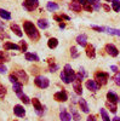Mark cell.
<instances>
[{
  "mask_svg": "<svg viewBox=\"0 0 120 121\" xmlns=\"http://www.w3.org/2000/svg\"><path fill=\"white\" fill-rule=\"evenodd\" d=\"M23 29H24L26 34L28 35V38L31 39V40H33V41H38V40L40 39V33L38 32L36 27L32 22L26 21L23 23Z\"/></svg>",
  "mask_w": 120,
  "mask_h": 121,
  "instance_id": "cell-1",
  "label": "cell"
},
{
  "mask_svg": "<svg viewBox=\"0 0 120 121\" xmlns=\"http://www.w3.org/2000/svg\"><path fill=\"white\" fill-rule=\"evenodd\" d=\"M95 81L99 85V86H103L108 82L109 80V74L108 73H104V72H96L95 73Z\"/></svg>",
  "mask_w": 120,
  "mask_h": 121,
  "instance_id": "cell-2",
  "label": "cell"
},
{
  "mask_svg": "<svg viewBox=\"0 0 120 121\" xmlns=\"http://www.w3.org/2000/svg\"><path fill=\"white\" fill-rule=\"evenodd\" d=\"M34 84L39 87V88H47L49 85H50V81L47 78H44V76H36L35 80H34Z\"/></svg>",
  "mask_w": 120,
  "mask_h": 121,
  "instance_id": "cell-3",
  "label": "cell"
},
{
  "mask_svg": "<svg viewBox=\"0 0 120 121\" xmlns=\"http://www.w3.org/2000/svg\"><path fill=\"white\" fill-rule=\"evenodd\" d=\"M63 72L66 73V75H67V78H68V80H69V82H73L74 80L76 79V74L74 73V70H73V68L71 67V64H66Z\"/></svg>",
  "mask_w": 120,
  "mask_h": 121,
  "instance_id": "cell-4",
  "label": "cell"
},
{
  "mask_svg": "<svg viewBox=\"0 0 120 121\" xmlns=\"http://www.w3.org/2000/svg\"><path fill=\"white\" fill-rule=\"evenodd\" d=\"M22 5L27 11H34L39 5V0H24Z\"/></svg>",
  "mask_w": 120,
  "mask_h": 121,
  "instance_id": "cell-5",
  "label": "cell"
},
{
  "mask_svg": "<svg viewBox=\"0 0 120 121\" xmlns=\"http://www.w3.org/2000/svg\"><path fill=\"white\" fill-rule=\"evenodd\" d=\"M13 74H15L16 78L19 80V82H22V84H27V82H28V75L26 74L24 70H16Z\"/></svg>",
  "mask_w": 120,
  "mask_h": 121,
  "instance_id": "cell-6",
  "label": "cell"
},
{
  "mask_svg": "<svg viewBox=\"0 0 120 121\" xmlns=\"http://www.w3.org/2000/svg\"><path fill=\"white\" fill-rule=\"evenodd\" d=\"M106 51L109 56H112V57H116L119 55V51H118V48L113 45V44H107L106 45Z\"/></svg>",
  "mask_w": 120,
  "mask_h": 121,
  "instance_id": "cell-7",
  "label": "cell"
},
{
  "mask_svg": "<svg viewBox=\"0 0 120 121\" xmlns=\"http://www.w3.org/2000/svg\"><path fill=\"white\" fill-rule=\"evenodd\" d=\"M32 102H33V105H34V109H35V113L39 116H43L44 110H43V107H41V104H40V102H39V99L38 98H33Z\"/></svg>",
  "mask_w": 120,
  "mask_h": 121,
  "instance_id": "cell-8",
  "label": "cell"
},
{
  "mask_svg": "<svg viewBox=\"0 0 120 121\" xmlns=\"http://www.w3.org/2000/svg\"><path fill=\"white\" fill-rule=\"evenodd\" d=\"M53 98H55V100H57V102H66V100L68 99V96H67L66 91H59V92H56L53 95Z\"/></svg>",
  "mask_w": 120,
  "mask_h": 121,
  "instance_id": "cell-9",
  "label": "cell"
},
{
  "mask_svg": "<svg viewBox=\"0 0 120 121\" xmlns=\"http://www.w3.org/2000/svg\"><path fill=\"white\" fill-rule=\"evenodd\" d=\"M86 87H87L90 91H92V92H96V91L99 90V87H101V86H99V85L95 81V80H87V81H86Z\"/></svg>",
  "mask_w": 120,
  "mask_h": 121,
  "instance_id": "cell-10",
  "label": "cell"
},
{
  "mask_svg": "<svg viewBox=\"0 0 120 121\" xmlns=\"http://www.w3.org/2000/svg\"><path fill=\"white\" fill-rule=\"evenodd\" d=\"M59 119H61V121H71L72 116H71L69 113H67L66 108H61V112H59Z\"/></svg>",
  "mask_w": 120,
  "mask_h": 121,
  "instance_id": "cell-11",
  "label": "cell"
},
{
  "mask_svg": "<svg viewBox=\"0 0 120 121\" xmlns=\"http://www.w3.org/2000/svg\"><path fill=\"white\" fill-rule=\"evenodd\" d=\"M86 56L89 58H95L96 57V51H95V46L91 44L86 45Z\"/></svg>",
  "mask_w": 120,
  "mask_h": 121,
  "instance_id": "cell-12",
  "label": "cell"
},
{
  "mask_svg": "<svg viewBox=\"0 0 120 121\" xmlns=\"http://www.w3.org/2000/svg\"><path fill=\"white\" fill-rule=\"evenodd\" d=\"M73 87H74V91L76 95H81L83 93V87H81V81L78 79H75L73 81Z\"/></svg>",
  "mask_w": 120,
  "mask_h": 121,
  "instance_id": "cell-13",
  "label": "cell"
},
{
  "mask_svg": "<svg viewBox=\"0 0 120 121\" xmlns=\"http://www.w3.org/2000/svg\"><path fill=\"white\" fill-rule=\"evenodd\" d=\"M13 113L16 114V116H18V117H23L24 115H26V110L23 109V107L22 105H15V108H13Z\"/></svg>",
  "mask_w": 120,
  "mask_h": 121,
  "instance_id": "cell-14",
  "label": "cell"
},
{
  "mask_svg": "<svg viewBox=\"0 0 120 121\" xmlns=\"http://www.w3.org/2000/svg\"><path fill=\"white\" fill-rule=\"evenodd\" d=\"M76 43L80 46H86L87 45V35L86 34H80L76 38Z\"/></svg>",
  "mask_w": 120,
  "mask_h": 121,
  "instance_id": "cell-15",
  "label": "cell"
},
{
  "mask_svg": "<svg viewBox=\"0 0 120 121\" xmlns=\"http://www.w3.org/2000/svg\"><path fill=\"white\" fill-rule=\"evenodd\" d=\"M69 7H71L74 12H80L81 11V4L78 3L76 0H72V3L69 4Z\"/></svg>",
  "mask_w": 120,
  "mask_h": 121,
  "instance_id": "cell-16",
  "label": "cell"
},
{
  "mask_svg": "<svg viewBox=\"0 0 120 121\" xmlns=\"http://www.w3.org/2000/svg\"><path fill=\"white\" fill-rule=\"evenodd\" d=\"M85 1L89 3L93 7V10H96V11H98V10L101 9V1H99V0H85Z\"/></svg>",
  "mask_w": 120,
  "mask_h": 121,
  "instance_id": "cell-17",
  "label": "cell"
},
{
  "mask_svg": "<svg viewBox=\"0 0 120 121\" xmlns=\"http://www.w3.org/2000/svg\"><path fill=\"white\" fill-rule=\"evenodd\" d=\"M24 57H26V59H27V60H29V62H38V60H39V57H38V55H35V53H29V52H26Z\"/></svg>",
  "mask_w": 120,
  "mask_h": 121,
  "instance_id": "cell-18",
  "label": "cell"
},
{
  "mask_svg": "<svg viewBox=\"0 0 120 121\" xmlns=\"http://www.w3.org/2000/svg\"><path fill=\"white\" fill-rule=\"evenodd\" d=\"M107 99L112 103H118L119 102V97L114 93V92H108L107 93Z\"/></svg>",
  "mask_w": 120,
  "mask_h": 121,
  "instance_id": "cell-19",
  "label": "cell"
},
{
  "mask_svg": "<svg viewBox=\"0 0 120 121\" xmlns=\"http://www.w3.org/2000/svg\"><path fill=\"white\" fill-rule=\"evenodd\" d=\"M4 50H16V51H19L21 47L16 44H12V43H5L4 44Z\"/></svg>",
  "mask_w": 120,
  "mask_h": 121,
  "instance_id": "cell-20",
  "label": "cell"
},
{
  "mask_svg": "<svg viewBox=\"0 0 120 121\" xmlns=\"http://www.w3.org/2000/svg\"><path fill=\"white\" fill-rule=\"evenodd\" d=\"M10 28H11V30H12V32L17 35V36H19V38H21L22 36V30H21V28H19L17 24H11V26H10Z\"/></svg>",
  "mask_w": 120,
  "mask_h": 121,
  "instance_id": "cell-21",
  "label": "cell"
},
{
  "mask_svg": "<svg viewBox=\"0 0 120 121\" xmlns=\"http://www.w3.org/2000/svg\"><path fill=\"white\" fill-rule=\"evenodd\" d=\"M104 32L108 33V34H112V35H118V36H120V29H114V28L104 27Z\"/></svg>",
  "mask_w": 120,
  "mask_h": 121,
  "instance_id": "cell-22",
  "label": "cell"
},
{
  "mask_svg": "<svg viewBox=\"0 0 120 121\" xmlns=\"http://www.w3.org/2000/svg\"><path fill=\"white\" fill-rule=\"evenodd\" d=\"M79 105H80V108H81V110L84 113H89V107H87V103H86L85 99L80 98L79 99Z\"/></svg>",
  "mask_w": 120,
  "mask_h": 121,
  "instance_id": "cell-23",
  "label": "cell"
},
{
  "mask_svg": "<svg viewBox=\"0 0 120 121\" xmlns=\"http://www.w3.org/2000/svg\"><path fill=\"white\" fill-rule=\"evenodd\" d=\"M38 27H39V28H41V29H46V28H49V22H47V19H45V18H40L39 21H38Z\"/></svg>",
  "mask_w": 120,
  "mask_h": 121,
  "instance_id": "cell-24",
  "label": "cell"
},
{
  "mask_svg": "<svg viewBox=\"0 0 120 121\" xmlns=\"http://www.w3.org/2000/svg\"><path fill=\"white\" fill-rule=\"evenodd\" d=\"M57 45H58V40H57L56 38H51V39H49V41H47V46H49L50 48H55V47H57Z\"/></svg>",
  "mask_w": 120,
  "mask_h": 121,
  "instance_id": "cell-25",
  "label": "cell"
},
{
  "mask_svg": "<svg viewBox=\"0 0 120 121\" xmlns=\"http://www.w3.org/2000/svg\"><path fill=\"white\" fill-rule=\"evenodd\" d=\"M106 107L111 110L112 113H114V114L116 113V109L118 108H116V104L115 103H112V102H109V100H107V102H106Z\"/></svg>",
  "mask_w": 120,
  "mask_h": 121,
  "instance_id": "cell-26",
  "label": "cell"
},
{
  "mask_svg": "<svg viewBox=\"0 0 120 121\" xmlns=\"http://www.w3.org/2000/svg\"><path fill=\"white\" fill-rule=\"evenodd\" d=\"M0 17L4 19H11V13L4 9H0Z\"/></svg>",
  "mask_w": 120,
  "mask_h": 121,
  "instance_id": "cell-27",
  "label": "cell"
},
{
  "mask_svg": "<svg viewBox=\"0 0 120 121\" xmlns=\"http://www.w3.org/2000/svg\"><path fill=\"white\" fill-rule=\"evenodd\" d=\"M17 96L19 97V99H21L24 104H29V103H31V99H29V98H28V96H26L24 93L19 92V93H17Z\"/></svg>",
  "mask_w": 120,
  "mask_h": 121,
  "instance_id": "cell-28",
  "label": "cell"
},
{
  "mask_svg": "<svg viewBox=\"0 0 120 121\" xmlns=\"http://www.w3.org/2000/svg\"><path fill=\"white\" fill-rule=\"evenodd\" d=\"M46 7H47V10H49V11H56V10H58V9H59V6H58L56 3H52V1L47 3Z\"/></svg>",
  "mask_w": 120,
  "mask_h": 121,
  "instance_id": "cell-29",
  "label": "cell"
},
{
  "mask_svg": "<svg viewBox=\"0 0 120 121\" xmlns=\"http://www.w3.org/2000/svg\"><path fill=\"white\" fill-rule=\"evenodd\" d=\"M12 87H13V91L16 92V95H17V93H19V92H22V82L17 81V82L12 84Z\"/></svg>",
  "mask_w": 120,
  "mask_h": 121,
  "instance_id": "cell-30",
  "label": "cell"
},
{
  "mask_svg": "<svg viewBox=\"0 0 120 121\" xmlns=\"http://www.w3.org/2000/svg\"><path fill=\"white\" fill-rule=\"evenodd\" d=\"M112 9L115 12L120 11V0H112Z\"/></svg>",
  "mask_w": 120,
  "mask_h": 121,
  "instance_id": "cell-31",
  "label": "cell"
},
{
  "mask_svg": "<svg viewBox=\"0 0 120 121\" xmlns=\"http://www.w3.org/2000/svg\"><path fill=\"white\" fill-rule=\"evenodd\" d=\"M7 60H9V56L6 55V52L0 51V64H3V63L7 62Z\"/></svg>",
  "mask_w": 120,
  "mask_h": 121,
  "instance_id": "cell-32",
  "label": "cell"
},
{
  "mask_svg": "<svg viewBox=\"0 0 120 121\" xmlns=\"http://www.w3.org/2000/svg\"><path fill=\"white\" fill-rule=\"evenodd\" d=\"M86 76V73H85V70H84V68H80L79 69V73L76 74V79L78 80H80V81H81V80L84 79Z\"/></svg>",
  "mask_w": 120,
  "mask_h": 121,
  "instance_id": "cell-33",
  "label": "cell"
},
{
  "mask_svg": "<svg viewBox=\"0 0 120 121\" xmlns=\"http://www.w3.org/2000/svg\"><path fill=\"white\" fill-rule=\"evenodd\" d=\"M99 112H101V116H102L103 121H111V119H109V116H108V113L106 112V109H101Z\"/></svg>",
  "mask_w": 120,
  "mask_h": 121,
  "instance_id": "cell-34",
  "label": "cell"
},
{
  "mask_svg": "<svg viewBox=\"0 0 120 121\" xmlns=\"http://www.w3.org/2000/svg\"><path fill=\"white\" fill-rule=\"evenodd\" d=\"M71 55H72L73 58H78L79 57V52H78V50H76L75 46H72L71 47Z\"/></svg>",
  "mask_w": 120,
  "mask_h": 121,
  "instance_id": "cell-35",
  "label": "cell"
},
{
  "mask_svg": "<svg viewBox=\"0 0 120 121\" xmlns=\"http://www.w3.org/2000/svg\"><path fill=\"white\" fill-rule=\"evenodd\" d=\"M71 108H72V114H73V119H74V121H80V115L78 114V112L71 105Z\"/></svg>",
  "mask_w": 120,
  "mask_h": 121,
  "instance_id": "cell-36",
  "label": "cell"
},
{
  "mask_svg": "<svg viewBox=\"0 0 120 121\" xmlns=\"http://www.w3.org/2000/svg\"><path fill=\"white\" fill-rule=\"evenodd\" d=\"M6 95V87L0 84V98H4Z\"/></svg>",
  "mask_w": 120,
  "mask_h": 121,
  "instance_id": "cell-37",
  "label": "cell"
},
{
  "mask_svg": "<svg viewBox=\"0 0 120 121\" xmlns=\"http://www.w3.org/2000/svg\"><path fill=\"white\" fill-rule=\"evenodd\" d=\"M114 82L118 86H120V72H116V74L114 75Z\"/></svg>",
  "mask_w": 120,
  "mask_h": 121,
  "instance_id": "cell-38",
  "label": "cell"
},
{
  "mask_svg": "<svg viewBox=\"0 0 120 121\" xmlns=\"http://www.w3.org/2000/svg\"><path fill=\"white\" fill-rule=\"evenodd\" d=\"M61 79H62V81H63L64 84H71V82H69V80H68V78H67V75H66V73H64V72H62V73H61Z\"/></svg>",
  "mask_w": 120,
  "mask_h": 121,
  "instance_id": "cell-39",
  "label": "cell"
},
{
  "mask_svg": "<svg viewBox=\"0 0 120 121\" xmlns=\"http://www.w3.org/2000/svg\"><path fill=\"white\" fill-rule=\"evenodd\" d=\"M83 7H84V9L86 10V11H89V12H91V11H92V10H93V7H92L91 5H90L89 3H85V4L83 5Z\"/></svg>",
  "mask_w": 120,
  "mask_h": 121,
  "instance_id": "cell-40",
  "label": "cell"
},
{
  "mask_svg": "<svg viewBox=\"0 0 120 121\" xmlns=\"http://www.w3.org/2000/svg\"><path fill=\"white\" fill-rule=\"evenodd\" d=\"M27 47H28V45H27V43L24 41V40H22V41H21V51H23V52H26V51H27Z\"/></svg>",
  "mask_w": 120,
  "mask_h": 121,
  "instance_id": "cell-41",
  "label": "cell"
},
{
  "mask_svg": "<svg viewBox=\"0 0 120 121\" xmlns=\"http://www.w3.org/2000/svg\"><path fill=\"white\" fill-rule=\"evenodd\" d=\"M9 80H10V81H11L12 84H15V82H17V81H18V79L16 78V75H15V74H11V75H10V76H9Z\"/></svg>",
  "mask_w": 120,
  "mask_h": 121,
  "instance_id": "cell-42",
  "label": "cell"
},
{
  "mask_svg": "<svg viewBox=\"0 0 120 121\" xmlns=\"http://www.w3.org/2000/svg\"><path fill=\"white\" fill-rule=\"evenodd\" d=\"M57 69H58V65L57 64H51V65H50V70H49V72L50 73H55Z\"/></svg>",
  "mask_w": 120,
  "mask_h": 121,
  "instance_id": "cell-43",
  "label": "cell"
},
{
  "mask_svg": "<svg viewBox=\"0 0 120 121\" xmlns=\"http://www.w3.org/2000/svg\"><path fill=\"white\" fill-rule=\"evenodd\" d=\"M91 28L97 32H104V27H98V26H91Z\"/></svg>",
  "mask_w": 120,
  "mask_h": 121,
  "instance_id": "cell-44",
  "label": "cell"
},
{
  "mask_svg": "<svg viewBox=\"0 0 120 121\" xmlns=\"http://www.w3.org/2000/svg\"><path fill=\"white\" fill-rule=\"evenodd\" d=\"M6 67L5 65H3V64H0V73H1V74H5L6 73Z\"/></svg>",
  "mask_w": 120,
  "mask_h": 121,
  "instance_id": "cell-45",
  "label": "cell"
},
{
  "mask_svg": "<svg viewBox=\"0 0 120 121\" xmlns=\"http://www.w3.org/2000/svg\"><path fill=\"white\" fill-rule=\"evenodd\" d=\"M87 121H97V120H96V116L95 115H89L87 116Z\"/></svg>",
  "mask_w": 120,
  "mask_h": 121,
  "instance_id": "cell-46",
  "label": "cell"
},
{
  "mask_svg": "<svg viewBox=\"0 0 120 121\" xmlns=\"http://www.w3.org/2000/svg\"><path fill=\"white\" fill-rule=\"evenodd\" d=\"M53 19L57 22H62V17H59V16H53Z\"/></svg>",
  "mask_w": 120,
  "mask_h": 121,
  "instance_id": "cell-47",
  "label": "cell"
},
{
  "mask_svg": "<svg viewBox=\"0 0 120 121\" xmlns=\"http://www.w3.org/2000/svg\"><path fill=\"white\" fill-rule=\"evenodd\" d=\"M102 7H103V9L106 10L107 12H109V11H111V7H109L108 5H106V4H104V5H102Z\"/></svg>",
  "mask_w": 120,
  "mask_h": 121,
  "instance_id": "cell-48",
  "label": "cell"
},
{
  "mask_svg": "<svg viewBox=\"0 0 120 121\" xmlns=\"http://www.w3.org/2000/svg\"><path fill=\"white\" fill-rule=\"evenodd\" d=\"M111 70H112V72H115V73H116V72H118V68H116L115 65H111Z\"/></svg>",
  "mask_w": 120,
  "mask_h": 121,
  "instance_id": "cell-49",
  "label": "cell"
},
{
  "mask_svg": "<svg viewBox=\"0 0 120 121\" xmlns=\"http://www.w3.org/2000/svg\"><path fill=\"white\" fill-rule=\"evenodd\" d=\"M61 17H62V18H64V19H67V21H69V19H71V17L67 16V15H62Z\"/></svg>",
  "mask_w": 120,
  "mask_h": 121,
  "instance_id": "cell-50",
  "label": "cell"
},
{
  "mask_svg": "<svg viewBox=\"0 0 120 121\" xmlns=\"http://www.w3.org/2000/svg\"><path fill=\"white\" fill-rule=\"evenodd\" d=\"M59 28H61V29H64V28H66V24H64V23H59Z\"/></svg>",
  "mask_w": 120,
  "mask_h": 121,
  "instance_id": "cell-51",
  "label": "cell"
},
{
  "mask_svg": "<svg viewBox=\"0 0 120 121\" xmlns=\"http://www.w3.org/2000/svg\"><path fill=\"white\" fill-rule=\"evenodd\" d=\"M76 1H78V3H80V4H81V5H84V4L86 3L85 0H76Z\"/></svg>",
  "mask_w": 120,
  "mask_h": 121,
  "instance_id": "cell-52",
  "label": "cell"
},
{
  "mask_svg": "<svg viewBox=\"0 0 120 121\" xmlns=\"http://www.w3.org/2000/svg\"><path fill=\"white\" fill-rule=\"evenodd\" d=\"M32 73L36 74V73H38V68H33V69H32Z\"/></svg>",
  "mask_w": 120,
  "mask_h": 121,
  "instance_id": "cell-53",
  "label": "cell"
},
{
  "mask_svg": "<svg viewBox=\"0 0 120 121\" xmlns=\"http://www.w3.org/2000/svg\"><path fill=\"white\" fill-rule=\"evenodd\" d=\"M113 121H120V117H118V116H115V117L113 119Z\"/></svg>",
  "mask_w": 120,
  "mask_h": 121,
  "instance_id": "cell-54",
  "label": "cell"
},
{
  "mask_svg": "<svg viewBox=\"0 0 120 121\" xmlns=\"http://www.w3.org/2000/svg\"><path fill=\"white\" fill-rule=\"evenodd\" d=\"M106 1H111V0H106Z\"/></svg>",
  "mask_w": 120,
  "mask_h": 121,
  "instance_id": "cell-55",
  "label": "cell"
},
{
  "mask_svg": "<svg viewBox=\"0 0 120 121\" xmlns=\"http://www.w3.org/2000/svg\"><path fill=\"white\" fill-rule=\"evenodd\" d=\"M119 100H120V98H119Z\"/></svg>",
  "mask_w": 120,
  "mask_h": 121,
  "instance_id": "cell-56",
  "label": "cell"
}]
</instances>
